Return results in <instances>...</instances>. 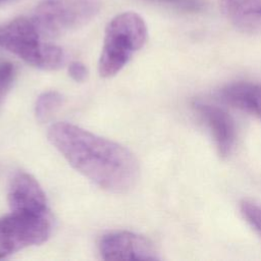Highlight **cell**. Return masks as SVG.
<instances>
[{"mask_svg": "<svg viewBox=\"0 0 261 261\" xmlns=\"http://www.w3.org/2000/svg\"><path fill=\"white\" fill-rule=\"evenodd\" d=\"M7 199L11 212L48 214L46 195L38 180L28 172L19 171L14 174Z\"/></svg>", "mask_w": 261, "mask_h": 261, "instance_id": "7", "label": "cell"}, {"mask_svg": "<svg viewBox=\"0 0 261 261\" xmlns=\"http://www.w3.org/2000/svg\"><path fill=\"white\" fill-rule=\"evenodd\" d=\"M47 137L76 171L103 190L125 193L139 178L136 157L116 142L65 121L52 124Z\"/></svg>", "mask_w": 261, "mask_h": 261, "instance_id": "1", "label": "cell"}, {"mask_svg": "<svg viewBox=\"0 0 261 261\" xmlns=\"http://www.w3.org/2000/svg\"><path fill=\"white\" fill-rule=\"evenodd\" d=\"M193 107L209 127L221 157H227L234 145L236 125L232 117L222 108L195 101Z\"/></svg>", "mask_w": 261, "mask_h": 261, "instance_id": "8", "label": "cell"}, {"mask_svg": "<svg viewBox=\"0 0 261 261\" xmlns=\"http://www.w3.org/2000/svg\"><path fill=\"white\" fill-rule=\"evenodd\" d=\"M99 252L104 260H157V252L151 242L130 231H114L103 236Z\"/></svg>", "mask_w": 261, "mask_h": 261, "instance_id": "6", "label": "cell"}, {"mask_svg": "<svg viewBox=\"0 0 261 261\" xmlns=\"http://www.w3.org/2000/svg\"><path fill=\"white\" fill-rule=\"evenodd\" d=\"M100 8L99 0H42L31 17L44 37H55L87 24Z\"/></svg>", "mask_w": 261, "mask_h": 261, "instance_id": "4", "label": "cell"}, {"mask_svg": "<svg viewBox=\"0 0 261 261\" xmlns=\"http://www.w3.org/2000/svg\"><path fill=\"white\" fill-rule=\"evenodd\" d=\"M150 1L169 4L180 10L188 11V12L200 11L204 6L203 0H150Z\"/></svg>", "mask_w": 261, "mask_h": 261, "instance_id": "14", "label": "cell"}, {"mask_svg": "<svg viewBox=\"0 0 261 261\" xmlns=\"http://www.w3.org/2000/svg\"><path fill=\"white\" fill-rule=\"evenodd\" d=\"M219 97L226 104L249 111L261 119V85L233 83L222 88Z\"/></svg>", "mask_w": 261, "mask_h": 261, "instance_id": "10", "label": "cell"}, {"mask_svg": "<svg viewBox=\"0 0 261 261\" xmlns=\"http://www.w3.org/2000/svg\"><path fill=\"white\" fill-rule=\"evenodd\" d=\"M241 211L251 225L261 232V205L251 200H243Z\"/></svg>", "mask_w": 261, "mask_h": 261, "instance_id": "13", "label": "cell"}, {"mask_svg": "<svg viewBox=\"0 0 261 261\" xmlns=\"http://www.w3.org/2000/svg\"><path fill=\"white\" fill-rule=\"evenodd\" d=\"M62 105V96L56 91L42 93L36 100L35 115L41 122L49 120Z\"/></svg>", "mask_w": 261, "mask_h": 261, "instance_id": "11", "label": "cell"}, {"mask_svg": "<svg viewBox=\"0 0 261 261\" xmlns=\"http://www.w3.org/2000/svg\"><path fill=\"white\" fill-rule=\"evenodd\" d=\"M48 214L11 212L0 218V259L24 248L41 245L51 234Z\"/></svg>", "mask_w": 261, "mask_h": 261, "instance_id": "5", "label": "cell"}, {"mask_svg": "<svg viewBox=\"0 0 261 261\" xmlns=\"http://www.w3.org/2000/svg\"><path fill=\"white\" fill-rule=\"evenodd\" d=\"M223 15L244 33L261 32V0H220Z\"/></svg>", "mask_w": 261, "mask_h": 261, "instance_id": "9", "label": "cell"}, {"mask_svg": "<svg viewBox=\"0 0 261 261\" xmlns=\"http://www.w3.org/2000/svg\"><path fill=\"white\" fill-rule=\"evenodd\" d=\"M10 1H14V0H0V4L5 3V2H10Z\"/></svg>", "mask_w": 261, "mask_h": 261, "instance_id": "16", "label": "cell"}, {"mask_svg": "<svg viewBox=\"0 0 261 261\" xmlns=\"http://www.w3.org/2000/svg\"><path fill=\"white\" fill-rule=\"evenodd\" d=\"M148 29L143 17L134 11L115 15L106 25L98 70L102 77L117 74L134 53L146 43Z\"/></svg>", "mask_w": 261, "mask_h": 261, "instance_id": "2", "label": "cell"}, {"mask_svg": "<svg viewBox=\"0 0 261 261\" xmlns=\"http://www.w3.org/2000/svg\"><path fill=\"white\" fill-rule=\"evenodd\" d=\"M44 38L32 17L20 16L0 25V47L34 67L58 69L65 61L64 52Z\"/></svg>", "mask_w": 261, "mask_h": 261, "instance_id": "3", "label": "cell"}, {"mask_svg": "<svg viewBox=\"0 0 261 261\" xmlns=\"http://www.w3.org/2000/svg\"><path fill=\"white\" fill-rule=\"evenodd\" d=\"M88 72L87 66L81 61H72L68 65V74L74 82H85L88 77Z\"/></svg>", "mask_w": 261, "mask_h": 261, "instance_id": "15", "label": "cell"}, {"mask_svg": "<svg viewBox=\"0 0 261 261\" xmlns=\"http://www.w3.org/2000/svg\"><path fill=\"white\" fill-rule=\"evenodd\" d=\"M15 77L14 65L10 62L0 63V107L7 96Z\"/></svg>", "mask_w": 261, "mask_h": 261, "instance_id": "12", "label": "cell"}]
</instances>
